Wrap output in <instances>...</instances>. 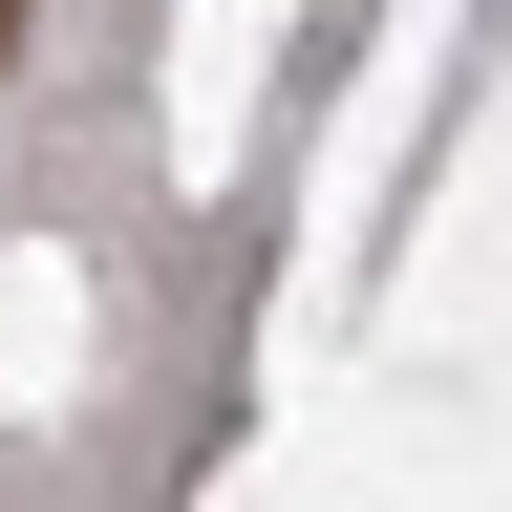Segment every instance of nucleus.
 <instances>
[{"mask_svg":"<svg viewBox=\"0 0 512 512\" xmlns=\"http://www.w3.org/2000/svg\"><path fill=\"white\" fill-rule=\"evenodd\" d=\"M22 22H43V0H0V64H22Z\"/></svg>","mask_w":512,"mask_h":512,"instance_id":"obj_1","label":"nucleus"}]
</instances>
